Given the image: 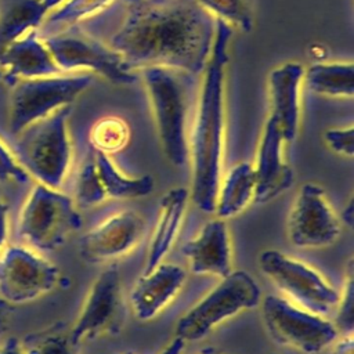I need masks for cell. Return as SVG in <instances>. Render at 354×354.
<instances>
[{
	"label": "cell",
	"mask_w": 354,
	"mask_h": 354,
	"mask_svg": "<svg viewBox=\"0 0 354 354\" xmlns=\"http://www.w3.org/2000/svg\"><path fill=\"white\" fill-rule=\"evenodd\" d=\"M199 354H220V353H216V351H212V350H205V351H202Z\"/></svg>",
	"instance_id": "obj_40"
},
{
	"label": "cell",
	"mask_w": 354,
	"mask_h": 354,
	"mask_svg": "<svg viewBox=\"0 0 354 354\" xmlns=\"http://www.w3.org/2000/svg\"><path fill=\"white\" fill-rule=\"evenodd\" d=\"M151 100L162 151L167 160L181 167L188 160V82L187 72L167 66L141 69Z\"/></svg>",
	"instance_id": "obj_4"
},
{
	"label": "cell",
	"mask_w": 354,
	"mask_h": 354,
	"mask_svg": "<svg viewBox=\"0 0 354 354\" xmlns=\"http://www.w3.org/2000/svg\"><path fill=\"white\" fill-rule=\"evenodd\" d=\"M93 159L106 199H137L153 191V178L151 176L130 177L115 166L109 155L95 149Z\"/></svg>",
	"instance_id": "obj_23"
},
{
	"label": "cell",
	"mask_w": 354,
	"mask_h": 354,
	"mask_svg": "<svg viewBox=\"0 0 354 354\" xmlns=\"http://www.w3.org/2000/svg\"><path fill=\"white\" fill-rule=\"evenodd\" d=\"M354 268L353 261L348 264V275L343 288L342 295L339 293V300L336 303V315L333 325L337 332L343 335H353L354 329Z\"/></svg>",
	"instance_id": "obj_30"
},
{
	"label": "cell",
	"mask_w": 354,
	"mask_h": 354,
	"mask_svg": "<svg viewBox=\"0 0 354 354\" xmlns=\"http://www.w3.org/2000/svg\"><path fill=\"white\" fill-rule=\"evenodd\" d=\"M353 214H354V203H353V199L348 202L347 207L343 210V218H344V223H347L350 227L353 225Z\"/></svg>",
	"instance_id": "obj_37"
},
{
	"label": "cell",
	"mask_w": 354,
	"mask_h": 354,
	"mask_svg": "<svg viewBox=\"0 0 354 354\" xmlns=\"http://www.w3.org/2000/svg\"><path fill=\"white\" fill-rule=\"evenodd\" d=\"M43 40L62 72L88 69L118 84H130L137 80L136 73L120 54L108 44L73 29V26L65 28Z\"/></svg>",
	"instance_id": "obj_10"
},
{
	"label": "cell",
	"mask_w": 354,
	"mask_h": 354,
	"mask_svg": "<svg viewBox=\"0 0 354 354\" xmlns=\"http://www.w3.org/2000/svg\"><path fill=\"white\" fill-rule=\"evenodd\" d=\"M0 68L4 69V79L8 82L64 73L37 29L28 32L0 54Z\"/></svg>",
	"instance_id": "obj_19"
},
{
	"label": "cell",
	"mask_w": 354,
	"mask_h": 354,
	"mask_svg": "<svg viewBox=\"0 0 354 354\" xmlns=\"http://www.w3.org/2000/svg\"><path fill=\"white\" fill-rule=\"evenodd\" d=\"M142 230L144 220L138 213L133 210L115 213L83 235L80 254L90 263L124 256L140 242Z\"/></svg>",
	"instance_id": "obj_14"
},
{
	"label": "cell",
	"mask_w": 354,
	"mask_h": 354,
	"mask_svg": "<svg viewBox=\"0 0 354 354\" xmlns=\"http://www.w3.org/2000/svg\"><path fill=\"white\" fill-rule=\"evenodd\" d=\"M304 68L297 62H286L271 71L268 77L271 118L278 123L285 142L293 141L300 118V84Z\"/></svg>",
	"instance_id": "obj_18"
},
{
	"label": "cell",
	"mask_w": 354,
	"mask_h": 354,
	"mask_svg": "<svg viewBox=\"0 0 354 354\" xmlns=\"http://www.w3.org/2000/svg\"><path fill=\"white\" fill-rule=\"evenodd\" d=\"M82 227L73 199L57 188L37 183L18 220V232L33 249L54 250Z\"/></svg>",
	"instance_id": "obj_5"
},
{
	"label": "cell",
	"mask_w": 354,
	"mask_h": 354,
	"mask_svg": "<svg viewBox=\"0 0 354 354\" xmlns=\"http://www.w3.org/2000/svg\"><path fill=\"white\" fill-rule=\"evenodd\" d=\"M261 313L266 328L277 343L306 354L322 351L339 336L332 321L281 296H267L261 303Z\"/></svg>",
	"instance_id": "obj_8"
},
{
	"label": "cell",
	"mask_w": 354,
	"mask_h": 354,
	"mask_svg": "<svg viewBox=\"0 0 354 354\" xmlns=\"http://www.w3.org/2000/svg\"><path fill=\"white\" fill-rule=\"evenodd\" d=\"M3 79H4V72L0 71V80H3Z\"/></svg>",
	"instance_id": "obj_41"
},
{
	"label": "cell",
	"mask_w": 354,
	"mask_h": 354,
	"mask_svg": "<svg viewBox=\"0 0 354 354\" xmlns=\"http://www.w3.org/2000/svg\"><path fill=\"white\" fill-rule=\"evenodd\" d=\"M122 311V283L119 270L108 267L93 282L82 311L69 330L71 340L79 346L87 339L112 332L119 325Z\"/></svg>",
	"instance_id": "obj_13"
},
{
	"label": "cell",
	"mask_w": 354,
	"mask_h": 354,
	"mask_svg": "<svg viewBox=\"0 0 354 354\" xmlns=\"http://www.w3.org/2000/svg\"><path fill=\"white\" fill-rule=\"evenodd\" d=\"M7 205L4 203L0 194V249L7 238Z\"/></svg>",
	"instance_id": "obj_34"
},
{
	"label": "cell",
	"mask_w": 354,
	"mask_h": 354,
	"mask_svg": "<svg viewBox=\"0 0 354 354\" xmlns=\"http://www.w3.org/2000/svg\"><path fill=\"white\" fill-rule=\"evenodd\" d=\"M231 35V26L221 19H216V35L203 69L202 93L188 140V156L192 163L191 198L194 205L205 213H214L217 191L221 181L224 75Z\"/></svg>",
	"instance_id": "obj_2"
},
{
	"label": "cell",
	"mask_w": 354,
	"mask_h": 354,
	"mask_svg": "<svg viewBox=\"0 0 354 354\" xmlns=\"http://www.w3.org/2000/svg\"><path fill=\"white\" fill-rule=\"evenodd\" d=\"M184 346H185V342L176 336V337L160 351V354H181Z\"/></svg>",
	"instance_id": "obj_36"
},
{
	"label": "cell",
	"mask_w": 354,
	"mask_h": 354,
	"mask_svg": "<svg viewBox=\"0 0 354 354\" xmlns=\"http://www.w3.org/2000/svg\"><path fill=\"white\" fill-rule=\"evenodd\" d=\"M340 220L325 191L315 183H306L297 192L288 218V239L293 246L315 249L329 246L339 238Z\"/></svg>",
	"instance_id": "obj_12"
},
{
	"label": "cell",
	"mask_w": 354,
	"mask_h": 354,
	"mask_svg": "<svg viewBox=\"0 0 354 354\" xmlns=\"http://www.w3.org/2000/svg\"><path fill=\"white\" fill-rule=\"evenodd\" d=\"M47 14L41 0H0V54L24 35L37 29Z\"/></svg>",
	"instance_id": "obj_22"
},
{
	"label": "cell",
	"mask_w": 354,
	"mask_h": 354,
	"mask_svg": "<svg viewBox=\"0 0 354 354\" xmlns=\"http://www.w3.org/2000/svg\"><path fill=\"white\" fill-rule=\"evenodd\" d=\"M93 83L90 72L11 80L10 130L15 136L30 123L71 105Z\"/></svg>",
	"instance_id": "obj_7"
},
{
	"label": "cell",
	"mask_w": 354,
	"mask_h": 354,
	"mask_svg": "<svg viewBox=\"0 0 354 354\" xmlns=\"http://www.w3.org/2000/svg\"><path fill=\"white\" fill-rule=\"evenodd\" d=\"M283 136L278 123L268 116L259 144L257 160L254 167L256 188L254 202L266 203L282 192L293 183L292 167L285 162L282 147Z\"/></svg>",
	"instance_id": "obj_15"
},
{
	"label": "cell",
	"mask_w": 354,
	"mask_h": 354,
	"mask_svg": "<svg viewBox=\"0 0 354 354\" xmlns=\"http://www.w3.org/2000/svg\"><path fill=\"white\" fill-rule=\"evenodd\" d=\"M260 288L245 271H232L177 322L176 336L196 342L225 319L256 308L260 303Z\"/></svg>",
	"instance_id": "obj_6"
},
{
	"label": "cell",
	"mask_w": 354,
	"mask_h": 354,
	"mask_svg": "<svg viewBox=\"0 0 354 354\" xmlns=\"http://www.w3.org/2000/svg\"><path fill=\"white\" fill-rule=\"evenodd\" d=\"M69 115L71 105L62 106L15 134L14 155L21 166L37 183L57 189L64 183L72 159Z\"/></svg>",
	"instance_id": "obj_3"
},
{
	"label": "cell",
	"mask_w": 354,
	"mask_h": 354,
	"mask_svg": "<svg viewBox=\"0 0 354 354\" xmlns=\"http://www.w3.org/2000/svg\"><path fill=\"white\" fill-rule=\"evenodd\" d=\"M25 354H76V347L64 324L29 333L21 342Z\"/></svg>",
	"instance_id": "obj_25"
},
{
	"label": "cell",
	"mask_w": 354,
	"mask_h": 354,
	"mask_svg": "<svg viewBox=\"0 0 354 354\" xmlns=\"http://www.w3.org/2000/svg\"><path fill=\"white\" fill-rule=\"evenodd\" d=\"M113 0H66L53 11L44 21L54 28H69L105 8Z\"/></svg>",
	"instance_id": "obj_27"
},
{
	"label": "cell",
	"mask_w": 354,
	"mask_h": 354,
	"mask_svg": "<svg viewBox=\"0 0 354 354\" xmlns=\"http://www.w3.org/2000/svg\"><path fill=\"white\" fill-rule=\"evenodd\" d=\"M188 196L189 194L185 188H173L162 196L159 217L151 236L144 272L158 266L174 245L184 220Z\"/></svg>",
	"instance_id": "obj_20"
},
{
	"label": "cell",
	"mask_w": 354,
	"mask_h": 354,
	"mask_svg": "<svg viewBox=\"0 0 354 354\" xmlns=\"http://www.w3.org/2000/svg\"><path fill=\"white\" fill-rule=\"evenodd\" d=\"M326 145L335 153L342 156H353L354 155V129L348 127H337L328 129L324 134Z\"/></svg>",
	"instance_id": "obj_32"
},
{
	"label": "cell",
	"mask_w": 354,
	"mask_h": 354,
	"mask_svg": "<svg viewBox=\"0 0 354 354\" xmlns=\"http://www.w3.org/2000/svg\"><path fill=\"white\" fill-rule=\"evenodd\" d=\"M28 171L21 166L14 152H11L7 145L0 140V181H15L26 183L29 180Z\"/></svg>",
	"instance_id": "obj_31"
},
{
	"label": "cell",
	"mask_w": 354,
	"mask_h": 354,
	"mask_svg": "<svg viewBox=\"0 0 354 354\" xmlns=\"http://www.w3.org/2000/svg\"><path fill=\"white\" fill-rule=\"evenodd\" d=\"M263 274L297 306L325 315L335 310L339 292L315 268L279 250H264L259 257Z\"/></svg>",
	"instance_id": "obj_9"
},
{
	"label": "cell",
	"mask_w": 354,
	"mask_h": 354,
	"mask_svg": "<svg viewBox=\"0 0 354 354\" xmlns=\"http://www.w3.org/2000/svg\"><path fill=\"white\" fill-rule=\"evenodd\" d=\"M64 1H66V0H41V3L46 6L48 12L53 11L54 8H57L58 6H61Z\"/></svg>",
	"instance_id": "obj_38"
},
{
	"label": "cell",
	"mask_w": 354,
	"mask_h": 354,
	"mask_svg": "<svg viewBox=\"0 0 354 354\" xmlns=\"http://www.w3.org/2000/svg\"><path fill=\"white\" fill-rule=\"evenodd\" d=\"M6 328V321H4V311H3V300H0V333Z\"/></svg>",
	"instance_id": "obj_39"
},
{
	"label": "cell",
	"mask_w": 354,
	"mask_h": 354,
	"mask_svg": "<svg viewBox=\"0 0 354 354\" xmlns=\"http://www.w3.org/2000/svg\"><path fill=\"white\" fill-rule=\"evenodd\" d=\"M106 199L104 188L101 185L93 155L88 156L77 176L76 183V203L82 207L95 206Z\"/></svg>",
	"instance_id": "obj_29"
},
{
	"label": "cell",
	"mask_w": 354,
	"mask_h": 354,
	"mask_svg": "<svg viewBox=\"0 0 354 354\" xmlns=\"http://www.w3.org/2000/svg\"><path fill=\"white\" fill-rule=\"evenodd\" d=\"M0 354H25L21 343L15 337H10L1 347Z\"/></svg>",
	"instance_id": "obj_35"
},
{
	"label": "cell",
	"mask_w": 354,
	"mask_h": 354,
	"mask_svg": "<svg viewBox=\"0 0 354 354\" xmlns=\"http://www.w3.org/2000/svg\"><path fill=\"white\" fill-rule=\"evenodd\" d=\"M308 87L332 97H351L354 93V66L346 62L314 64L304 71Z\"/></svg>",
	"instance_id": "obj_24"
},
{
	"label": "cell",
	"mask_w": 354,
	"mask_h": 354,
	"mask_svg": "<svg viewBox=\"0 0 354 354\" xmlns=\"http://www.w3.org/2000/svg\"><path fill=\"white\" fill-rule=\"evenodd\" d=\"M330 354H354V337L353 335H344L342 340H335V346Z\"/></svg>",
	"instance_id": "obj_33"
},
{
	"label": "cell",
	"mask_w": 354,
	"mask_h": 354,
	"mask_svg": "<svg viewBox=\"0 0 354 354\" xmlns=\"http://www.w3.org/2000/svg\"><path fill=\"white\" fill-rule=\"evenodd\" d=\"M130 130L120 118H105L98 120L90 133V141L95 151L111 155L123 149L129 141Z\"/></svg>",
	"instance_id": "obj_26"
},
{
	"label": "cell",
	"mask_w": 354,
	"mask_h": 354,
	"mask_svg": "<svg viewBox=\"0 0 354 354\" xmlns=\"http://www.w3.org/2000/svg\"><path fill=\"white\" fill-rule=\"evenodd\" d=\"M216 19L235 25L241 30H250L253 12L250 0H196Z\"/></svg>",
	"instance_id": "obj_28"
},
{
	"label": "cell",
	"mask_w": 354,
	"mask_h": 354,
	"mask_svg": "<svg viewBox=\"0 0 354 354\" xmlns=\"http://www.w3.org/2000/svg\"><path fill=\"white\" fill-rule=\"evenodd\" d=\"M254 188L256 176L253 165L249 162L236 163L221 177L214 213L223 220L239 214L254 199Z\"/></svg>",
	"instance_id": "obj_21"
},
{
	"label": "cell",
	"mask_w": 354,
	"mask_h": 354,
	"mask_svg": "<svg viewBox=\"0 0 354 354\" xmlns=\"http://www.w3.org/2000/svg\"><path fill=\"white\" fill-rule=\"evenodd\" d=\"M194 274L224 278L232 270V250L225 220L207 221L201 232L183 246Z\"/></svg>",
	"instance_id": "obj_17"
},
{
	"label": "cell",
	"mask_w": 354,
	"mask_h": 354,
	"mask_svg": "<svg viewBox=\"0 0 354 354\" xmlns=\"http://www.w3.org/2000/svg\"><path fill=\"white\" fill-rule=\"evenodd\" d=\"M185 277L183 267L165 261L144 272L130 292L134 315L141 321L155 318L178 295Z\"/></svg>",
	"instance_id": "obj_16"
},
{
	"label": "cell",
	"mask_w": 354,
	"mask_h": 354,
	"mask_svg": "<svg viewBox=\"0 0 354 354\" xmlns=\"http://www.w3.org/2000/svg\"><path fill=\"white\" fill-rule=\"evenodd\" d=\"M126 15L109 40L131 69L167 66L203 72L216 18L196 0H124Z\"/></svg>",
	"instance_id": "obj_1"
},
{
	"label": "cell",
	"mask_w": 354,
	"mask_h": 354,
	"mask_svg": "<svg viewBox=\"0 0 354 354\" xmlns=\"http://www.w3.org/2000/svg\"><path fill=\"white\" fill-rule=\"evenodd\" d=\"M59 279L58 268L24 246H8L0 253V300L24 304L51 292Z\"/></svg>",
	"instance_id": "obj_11"
}]
</instances>
